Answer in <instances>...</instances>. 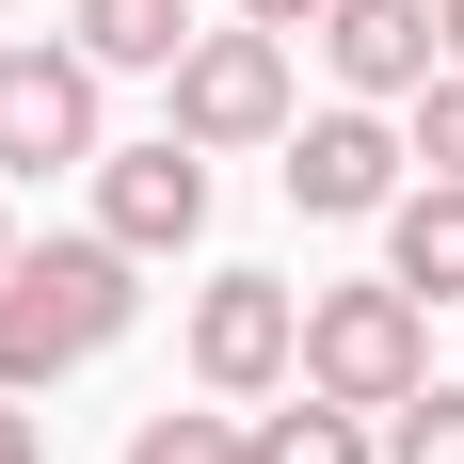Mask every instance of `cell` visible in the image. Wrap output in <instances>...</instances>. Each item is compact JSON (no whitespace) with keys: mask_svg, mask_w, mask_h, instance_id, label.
<instances>
[{"mask_svg":"<svg viewBox=\"0 0 464 464\" xmlns=\"http://www.w3.org/2000/svg\"><path fill=\"white\" fill-rule=\"evenodd\" d=\"M401 160H417V144L384 129L369 96H336V112H304V129L273 144V177H288V208H304V225H384V208H401Z\"/></svg>","mask_w":464,"mask_h":464,"instance_id":"4","label":"cell"},{"mask_svg":"<svg viewBox=\"0 0 464 464\" xmlns=\"http://www.w3.org/2000/svg\"><path fill=\"white\" fill-rule=\"evenodd\" d=\"M384 273L417 288V304H464V177H417L384 208Z\"/></svg>","mask_w":464,"mask_h":464,"instance_id":"10","label":"cell"},{"mask_svg":"<svg viewBox=\"0 0 464 464\" xmlns=\"http://www.w3.org/2000/svg\"><path fill=\"white\" fill-rule=\"evenodd\" d=\"M336 64V96H369V112H401V96L432 81V64H449V33H432V0H336L321 33H304Z\"/></svg>","mask_w":464,"mask_h":464,"instance_id":"8","label":"cell"},{"mask_svg":"<svg viewBox=\"0 0 464 464\" xmlns=\"http://www.w3.org/2000/svg\"><path fill=\"white\" fill-rule=\"evenodd\" d=\"M96 64L81 48H48V33H16L0 48V192L16 177H96Z\"/></svg>","mask_w":464,"mask_h":464,"instance_id":"5","label":"cell"},{"mask_svg":"<svg viewBox=\"0 0 464 464\" xmlns=\"http://www.w3.org/2000/svg\"><path fill=\"white\" fill-rule=\"evenodd\" d=\"M96 225L129 240V256H192L208 240V144H96Z\"/></svg>","mask_w":464,"mask_h":464,"instance_id":"7","label":"cell"},{"mask_svg":"<svg viewBox=\"0 0 464 464\" xmlns=\"http://www.w3.org/2000/svg\"><path fill=\"white\" fill-rule=\"evenodd\" d=\"M336 0H240V33H321Z\"/></svg>","mask_w":464,"mask_h":464,"instance_id":"15","label":"cell"},{"mask_svg":"<svg viewBox=\"0 0 464 464\" xmlns=\"http://www.w3.org/2000/svg\"><path fill=\"white\" fill-rule=\"evenodd\" d=\"M192 384H208V401H288V384H304V288L208 273L192 288Z\"/></svg>","mask_w":464,"mask_h":464,"instance_id":"6","label":"cell"},{"mask_svg":"<svg viewBox=\"0 0 464 464\" xmlns=\"http://www.w3.org/2000/svg\"><path fill=\"white\" fill-rule=\"evenodd\" d=\"M129 464H240V417H177V401H160V417L129 432Z\"/></svg>","mask_w":464,"mask_h":464,"instance_id":"14","label":"cell"},{"mask_svg":"<svg viewBox=\"0 0 464 464\" xmlns=\"http://www.w3.org/2000/svg\"><path fill=\"white\" fill-rule=\"evenodd\" d=\"M0 464H48V432H33V401L0 384Z\"/></svg>","mask_w":464,"mask_h":464,"instance_id":"16","label":"cell"},{"mask_svg":"<svg viewBox=\"0 0 464 464\" xmlns=\"http://www.w3.org/2000/svg\"><path fill=\"white\" fill-rule=\"evenodd\" d=\"M129 321H144V256H129L112 225L16 240V273H0V384H16V401H48V384L96 369Z\"/></svg>","mask_w":464,"mask_h":464,"instance_id":"1","label":"cell"},{"mask_svg":"<svg viewBox=\"0 0 464 464\" xmlns=\"http://www.w3.org/2000/svg\"><path fill=\"white\" fill-rule=\"evenodd\" d=\"M384 464H464V384H417V401H384Z\"/></svg>","mask_w":464,"mask_h":464,"instance_id":"12","label":"cell"},{"mask_svg":"<svg viewBox=\"0 0 464 464\" xmlns=\"http://www.w3.org/2000/svg\"><path fill=\"white\" fill-rule=\"evenodd\" d=\"M432 33H449V64H464V0H432Z\"/></svg>","mask_w":464,"mask_h":464,"instance_id":"17","label":"cell"},{"mask_svg":"<svg viewBox=\"0 0 464 464\" xmlns=\"http://www.w3.org/2000/svg\"><path fill=\"white\" fill-rule=\"evenodd\" d=\"M192 33H208L192 0H64V48H81L96 81H160V64H177Z\"/></svg>","mask_w":464,"mask_h":464,"instance_id":"9","label":"cell"},{"mask_svg":"<svg viewBox=\"0 0 464 464\" xmlns=\"http://www.w3.org/2000/svg\"><path fill=\"white\" fill-rule=\"evenodd\" d=\"M0 273H16V208H0Z\"/></svg>","mask_w":464,"mask_h":464,"instance_id":"18","label":"cell"},{"mask_svg":"<svg viewBox=\"0 0 464 464\" xmlns=\"http://www.w3.org/2000/svg\"><path fill=\"white\" fill-rule=\"evenodd\" d=\"M240 464H384V417H353V401H273V417H240Z\"/></svg>","mask_w":464,"mask_h":464,"instance_id":"11","label":"cell"},{"mask_svg":"<svg viewBox=\"0 0 464 464\" xmlns=\"http://www.w3.org/2000/svg\"><path fill=\"white\" fill-rule=\"evenodd\" d=\"M304 384L384 417V401H417L432 384V304L401 273H353V288H304Z\"/></svg>","mask_w":464,"mask_h":464,"instance_id":"2","label":"cell"},{"mask_svg":"<svg viewBox=\"0 0 464 464\" xmlns=\"http://www.w3.org/2000/svg\"><path fill=\"white\" fill-rule=\"evenodd\" d=\"M401 144H417L432 177H464V64H432V81L401 96Z\"/></svg>","mask_w":464,"mask_h":464,"instance_id":"13","label":"cell"},{"mask_svg":"<svg viewBox=\"0 0 464 464\" xmlns=\"http://www.w3.org/2000/svg\"><path fill=\"white\" fill-rule=\"evenodd\" d=\"M160 81H177V112H160V129H177V144H208V160H240V144H288V129H304L288 33H240V16H225V33H192Z\"/></svg>","mask_w":464,"mask_h":464,"instance_id":"3","label":"cell"}]
</instances>
